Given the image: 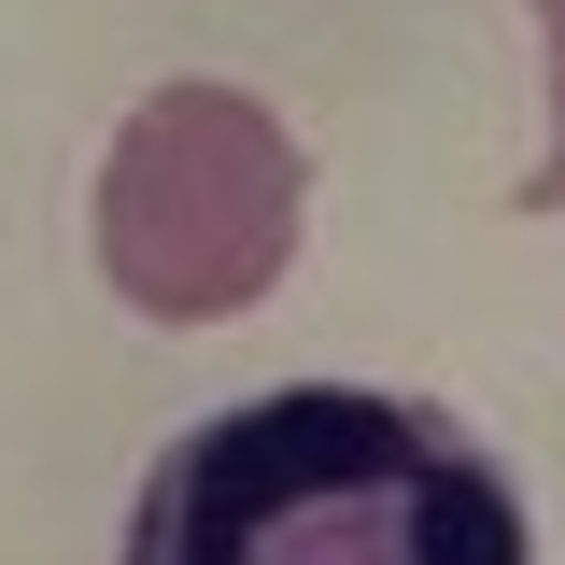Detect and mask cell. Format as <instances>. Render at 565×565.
Wrapping results in <instances>:
<instances>
[{"instance_id": "obj_1", "label": "cell", "mask_w": 565, "mask_h": 565, "mask_svg": "<svg viewBox=\"0 0 565 565\" xmlns=\"http://www.w3.org/2000/svg\"><path fill=\"white\" fill-rule=\"evenodd\" d=\"M128 565H537V537L452 411L382 382H269L141 467Z\"/></svg>"}, {"instance_id": "obj_2", "label": "cell", "mask_w": 565, "mask_h": 565, "mask_svg": "<svg viewBox=\"0 0 565 565\" xmlns=\"http://www.w3.org/2000/svg\"><path fill=\"white\" fill-rule=\"evenodd\" d=\"M297 212H311V170H297L269 99L156 85L99 156V269L156 326H226V311H255L282 282Z\"/></svg>"}, {"instance_id": "obj_3", "label": "cell", "mask_w": 565, "mask_h": 565, "mask_svg": "<svg viewBox=\"0 0 565 565\" xmlns=\"http://www.w3.org/2000/svg\"><path fill=\"white\" fill-rule=\"evenodd\" d=\"M537 14V43H552V156L523 170V212H565V0H523Z\"/></svg>"}]
</instances>
